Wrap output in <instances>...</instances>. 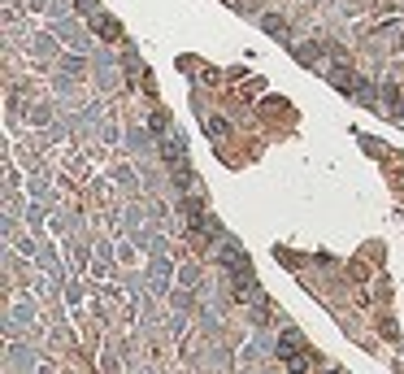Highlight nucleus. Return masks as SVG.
Segmentation results:
<instances>
[{
	"label": "nucleus",
	"mask_w": 404,
	"mask_h": 374,
	"mask_svg": "<svg viewBox=\"0 0 404 374\" xmlns=\"http://www.w3.org/2000/svg\"><path fill=\"white\" fill-rule=\"evenodd\" d=\"M222 131H226V122H222V118H209V135H213V140H218Z\"/></svg>",
	"instance_id": "obj_3"
},
{
	"label": "nucleus",
	"mask_w": 404,
	"mask_h": 374,
	"mask_svg": "<svg viewBox=\"0 0 404 374\" xmlns=\"http://www.w3.org/2000/svg\"><path fill=\"white\" fill-rule=\"evenodd\" d=\"M326 374H344V370H326Z\"/></svg>",
	"instance_id": "obj_4"
},
{
	"label": "nucleus",
	"mask_w": 404,
	"mask_h": 374,
	"mask_svg": "<svg viewBox=\"0 0 404 374\" xmlns=\"http://www.w3.org/2000/svg\"><path fill=\"white\" fill-rule=\"evenodd\" d=\"M96 31H100V35H105V40H118V26H113V18H105V13L96 18Z\"/></svg>",
	"instance_id": "obj_2"
},
{
	"label": "nucleus",
	"mask_w": 404,
	"mask_h": 374,
	"mask_svg": "<svg viewBox=\"0 0 404 374\" xmlns=\"http://www.w3.org/2000/svg\"><path fill=\"white\" fill-rule=\"evenodd\" d=\"M261 26L269 31V35H279V40H287V44H291V31H287V22H283L279 13H265V18H261Z\"/></svg>",
	"instance_id": "obj_1"
}]
</instances>
